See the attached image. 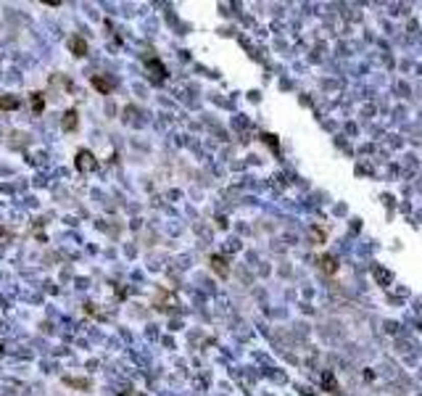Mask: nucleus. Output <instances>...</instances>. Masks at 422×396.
<instances>
[{"mask_svg":"<svg viewBox=\"0 0 422 396\" xmlns=\"http://www.w3.org/2000/svg\"><path fill=\"white\" fill-rule=\"evenodd\" d=\"M90 85L95 87L101 95H108V93H114V90H116V77H111V74H92Z\"/></svg>","mask_w":422,"mask_h":396,"instance_id":"f257e3e1","label":"nucleus"},{"mask_svg":"<svg viewBox=\"0 0 422 396\" xmlns=\"http://www.w3.org/2000/svg\"><path fill=\"white\" fill-rule=\"evenodd\" d=\"M74 164H77V169L80 172H92L98 166V159L92 156V151H87V148H82V151H77V159H74Z\"/></svg>","mask_w":422,"mask_h":396,"instance_id":"f03ea898","label":"nucleus"},{"mask_svg":"<svg viewBox=\"0 0 422 396\" xmlns=\"http://www.w3.org/2000/svg\"><path fill=\"white\" fill-rule=\"evenodd\" d=\"M145 66H148V71H151L153 82H161V80H166V69H164V64H161L159 58H148V61H145Z\"/></svg>","mask_w":422,"mask_h":396,"instance_id":"7ed1b4c3","label":"nucleus"},{"mask_svg":"<svg viewBox=\"0 0 422 396\" xmlns=\"http://www.w3.org/2000/svg\"><path fill=\"white\" fill-rule=\"evenodd\" d=\"M61 127H64V132H74L77 127H80V114H77V109H69L64 114V119H61Z\"/></svg>","mask_w":422,"mask_h":396,"instance_id":"20e7f679","label":"nucleus"},{"mask_svg":"<svg viewBox=\"0 0 422 396\" xmlns=\"http://www.w3.org/2000/svg\"><path fill=\"white\" fill-rule=\"evenodd\" d=\"M319 269L325 272V275H335V272H338V259L330 256V254L319 256Z\"/></svg>","mask_w":422,"mask_h":396,"instance_id":"39448f33","label":"nucleus"},{"mask_svg":"<svg viewBox=\"0 0 422 396\" xmlns=\"http://www.w3.org/2000/svg\"><path fill=\"white\" fill-rule=\"evenodd\" d=\"M69 48H71V53H74L77 58L87 56V42H85V37H71V40H69Z\"/></svg>","mask_w":422,"mask_h":396,"instance_id":"423d86ee","label":"nucleus"},{"mask_svg":"<svg viewBox=\"0 0 422 396\" xmlns=\"http://www.w3.org/2000/svg\"><path fill=\"white\" fill-rule=\"evenodd\" d=\"M211 269H214L219 278H227V272H230L227 262H225V259H222L219 254H214V256H211Z\"/></svg>","mask_w":422,"mask_h":396,"instance_id":"0eeeda50","label":"nucleus"},{"mask_svg":"<svg viewBox=\"0 0 422 396\" xmlns=\"http://www.w3.org/2000/svg\"><path fill=\"white\" fill-rule=\"evenodd\" d=\"M19 109V98L16 95H0V111H13Z\"/></svg>","mask_w":422,"mask_h":396,"instance_id":"6e6552de","label":"nucleus"},{"mask_svg":"<svg viewBox=\"0 0 422 396\" xmlns=\"http://www.w3.org/2000/svg\"><path fill=\"white\" fill-rule=\"evenodd\" d=\"M32 109H35L37 114H42V111H45V101H42V93H32Z\"/></svg>","mask_w":422,"mask_h":396,"instance_id":"1a4fd4ad","label":"nucleus"},{"mask_svg":"<svg viewBox=\"0 0 422 396\" xmlns=\"http://www.w3.org/2000/svg\"><path fill=\"white\" fill-rule=\"evenodd\" d=\"M66 383L74 388H90V380H82V378H66Z\"/></svg>","mask_w":422,"mask_h":396,"instance_id":"9d476101","label":"nucleus"},{"mask_svg":"<svg viewBox=\"0 0 422 396\" xmlns=\"http://www.w3.org/2000/svg\"><path fill=\"white\" fill-rule=\"evenodd\" d=\"M261 138H264V143H269L272 148H277V140L272 138V135H261Z\"/></svg>","mask_w":422,"mask_h":396,"instance_id":"9b49d317","label":"nucleus"}]
</instances>
